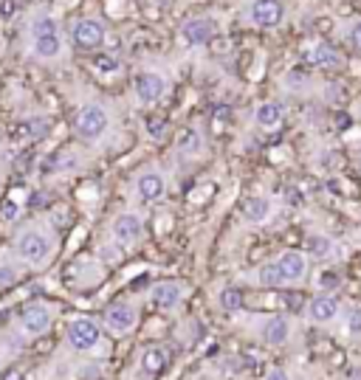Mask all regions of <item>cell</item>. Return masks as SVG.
<instances>
[{
  "label": "cell",
  "mask_w": 361,
  "mask_h": 380,
  "mask_svg": "<svg viewBox=\"0 0 361 380\" xmlns=\"http://www.w3.org/2000/svg\"><path fill=\"white\" fill-rule=\"evenodd\" d=\"M178 150H181L184 155H195V153L201 150V136H198L195 130H181V136H178Z\"/></svg>",
  "instance_id": "cb8c5ba5"
},
{
  "label": "cell",
  "mask_w": 361,
  "mask_h": 380,
  "mask_svg": "<svg viewBox=\"0 0 361 380\" xmlns=\"http://www.w3.org/2000/svg\"><path fill=\"white\" fill-rule=\"evenodd\" d=\"M181 37L189 48H198V45H206L212 37H215V20L212 17H192L181 25Z\"/></svg>",
  "instance_id": "8992f818"
},
{
  "label": "cell",
  "mask_w": 361,
  "mask_h": 380,
  "mask_svg": "<svg viewBox=\"0 0 361 380\" xmlns=\"http://www.w3.org/2000/svg\"><path fill=\"white\" fill-rule=\"evenodd\" d=\"M161 130H164V121H150V136H153V138H161V136H164Z\"/></svg>",
  "instance_id": "1f68e13d"
},
{
  "label": "cell",
  "mask_w": 361,
  "mask_h": 380,
  "mask_svg": "<svg viewBox=\"0 0 361 380\" xmlns=\"http://www.w3.org/2000/svg\"><path fill=\"white\" fill-rule=\"evenodd\" d=\"M45 130H48V121H42V119H34V121L20 124V133L25 138H40V136H45Z\"/></svg>",
  "instance_id": "d4e9b609"
},
{
  "label": "cell",
  "mask_w": 361,
  "mask_h": 380,
  "mask_svg": "<svg viewBox=\"0 0 361 380\" xmlns=\"http://www.w3.org/2000/svg\"><path fill=\"white\" fill-rule=\"evenodd\" d=\"M164 93H167V79H164L161 73L147 71V73H138V76H136V96H138L144 105L158 102Z\"/></svg>",
  "instance_id": "9c48e42d"
},
{
  "label": "cell",
  "mask_w": 361,
  "mask_h": 380,
  "mask_svg": "<svg viewBox=\"0 0 361 380\" xmlns=\"http://www.w3.org/2000/svg\"><path fill=\"white\" fill-rule=\"evenodd\" d=\"M17 321H20V330L23 333H28V336H42V333H48V327H51V321H54V316H51V310L45 307V304H25L23 310H20V316H17Z\"/></svg>",
  "instance_id": "277c9868"
},
{
  "label": "cell",
  "mask_w": 361,
  "mask_h": 380,
  "mask_svg": "<svg viewBox=\"0 0 361 380\" xmlns=\"http://www.w3.org/2000/svg\"><path fill=\"white\" fill-rule=\"evenodd\" d=\"M271 211V203L266 197H249L246 206H243V214L249 217V222H263Z\"/></svg>",
  "instance_id": "44dd1931"
},
{
  "label": "cell",
  "mask_w": 361,
  "mask_h": 380,
  "mask_svg": "<svg viewBox=\"0 0 361 380\" xmlns=\"http://www.w3.org/2000/svg\"><path fill=\"white\" fill-rule=\"evenodd\" d=\"M136 191H138V197H141L144 203H155V200L164 197L167 181H164L161 172H144V175L138 178V184H136Z\"/></svg>",
  "instance_id": "5bb4252c"
},
{
  "label": "cell",
  "mask_w": 361,
  "mask_h": 380,
  "mask_svg": "<svg viewBox=\"0 0 361 380\" xmlns=\"http://www.w3.org/2000/svg\"><path fill=\"white\" fill-rule=\"evenodd\" d=\"M144 237V222L138 214H119L113 220V239L122 245H133Z\"/></svg>",
  "instance_id": "52a82bcc"
},
{
  "label": "cell",
  "mask_w": 361,
  "mask_h": 380,
  "mask_svg": "<svg viewBox=\"0 0 361 380\" xmlns=\"http://www.w3.org/2000/svg\"><path fill=\"white\" fill-rule=\"evenodd\" d=\"M93 68L102 71V73H113V71H119V62L113 57H96L93 59Z\"/></svg>",
  "instance_id": "83f0119b"
},
{
  "label": "cell",
  "mask_w": 361,
  "mask_h": 380,
  "mask_svg": "<svg viewBox=\"0 0 361 380\" xmlns=\"http://www.w3.org/2000/svg\"><path fill=\"white\" fill-rule=\"evenodd\" d=\"M345 327H348V333H350L353 338H359L361 336V307H350V310L345 313Z\"/></svg>",
  "instance_id": "484cf974"
},
{
  "label": "cell",
  "mask_w": 361,
  "mask_h": 380,
  "mask_svg": "<svg viewBox=\"0 0 361 380\" xmlns=\"http://www.w3.org/2000/svg\"><path fill=\"white\" fill-rule=\"evenodd\" d=\"M350 42H353V48L361 54V20L353 23V28H350Z\"/></svg>",
  "instance_id": "4dcf8cb0"
},
{
  "label": "cell",
  "mask_w": 361,
  "mask_h": 380,
  "mask_svg": "<svg viewBox=\"0 0 361 380\" xmlns=\"http://www.w3.org/2000/svg\"><path fill=\"white\" fill-rule=\"evenodd\" d=\"M136 324H138V310L133 304H127V302H116V304H110L105 310V327L110 333H116V336L130 333Z\"/></svg>",
  "instance_id": "5b68a950"
},
{
  "label": "cell",
  "mask_w": 361,
  "mask_h": 380,
  "mask_svg": "<svg viewBox=\"0 0 361 380\" xmlns=\"http://www.w3.org/2000/svg\"><path fill=\"white\" fill-rule=\"evenodd\" d=\"M181 296H184V287L178 282H158L153 287V293H150V299H153V304L158 310H172L181 302Z\"/></svg>",
  "instance_id": "9a60e30c"
},
{
  "label": "cell",
  "mask_w": 361,
  "mask_h": 380,
  "mask_svg": "<svg viewBox=\"0 0 361 380\" xmlns=\"http://www.w3.org/2000/svg\"><path fill=\"white\" fill-rule=\"evenodd\" d=\"M260 338L268 347H285L291 341V324H288V319H283V316L266 319L263 327H260Z\"/></svg>",
  "instance_id": "8fae6325"
},
{
  "label": "cell",
  "mask_w": 361,
  "mask_h": 380,
  "mask_svg": "<svg viewBox=\"0 0 361 380\" xmlns=\"http://www.w3.org/2000/svg\"><path fill=\"white\" fill-rule=\"evenodd\" d=\"M254 121L266 130H274L280 121H283V105L280 102H263L257 110H254Z\"/></svg>",
  "instance_id": "e0dca14e"
},
{
  "label": "cell",
  "mask_w": 361,
  "mask_h": 380,
  "mask_svg": "<svg viewBox=\"0 0 361 380\" xmlns=\"http://www.w3.org/2000/svg\"><path fill=\"white\" fill-rule=\"evenodd\" d=\"M17 214H20V206H17V200H6L3 203V211H0V217H3V222H14L17 220Z\"/></svg>",
  "instance_id": "f1b7e54d"
},
{
  "label": "cell",
  "mask_w": 361,
  "mask_h": 380,
  "mask_svg": "<svg viewBox=\"0 0 361 380\" xmlns=\"http://www.w3.org/2000/svg\"><path fill=\"white\" fill-rule=\"evenodd\" d=\"M280 271L285 276V285H300L308 276V256L300 251H283L280 254Z\"/></svg>",
  "instance_id": "ba28073f"
},
{
  "label": "cell",
  "mask_w": 361,
  "mask_h": 380,
  "mask_svg": "<svg viewBox=\"0 0 361 380\" xmlns=\"http://www.w3.org/2000/svg\"><path fill=\"white\" fill-rule=\"evenodd\" d=\"M268 380H288V372H285V369H271V372H268Z\"/></svg>",
  "instance_id": "d6a6232c"
},
{
  "label": "cell",
  "mask_w": 361,
  "mask_h": 380,
  "mask_svg": "<svg viewBox=\"0 0 361 380\" xmlns=\"http://www.w3.org/2000/svg\"><path fill=\"white\" fill-rule=\"evenodd\" d=\"M31 31H34V37H40V34H57V20H51V17H40V20H34Z\"/></svg>",
  "instance_id": "4316f807"
},
{
  "label": "cell",
  "mask_w": 361,
  "mask_h": 380,
  "mask_svg": "<svg viewBox=\"0 0 361 380\" xmlns=\"http://www.w3.org/2000/svg\"><path fill=\"white\" fill-rule=\"evenodd\" d=\"M311 62L319 65V68H339V65H342V57H339V51H336L333 45L319 42V45L311 51Z\"/></svg>",
  "instance_id": "ac0fdd59"
},
{
  "label": "cell",
  "mask_w": 361,
  "mask_h": 380,
  "mask_svg": "<svg viewBox=\"0 0 361 380\" xmlns=\"http://www.w3.org/2000/svg\"><path fill=\"white\" fill-rule=\"evenodd\" d=\"M3 380H23V375H20V372H6V378Z\"/></svg>",
  "instance_id": "836d02e7"
},
{
  "label": "cell",
  "mask_w": 361,
  "mask_h": 380,
  "mask_svg": "<svg viewBox=\"0 0 361 380\" xmlns=\"http://www.w3.org/2000/svg\"><path fill=\"white\" fill-rule=\"evenodd\" d=\"M34 51H37V57H42V59H54V57L62 51L59 31H57V34H40V37H34Z\"/></svg>",
  "instance_id": "d6986e66"
},
{
  "label": "cell",
  "mask_w": 361,
  "mask_h": 380,
  "mask_svg": "<svg viewBox=\"0 0 361 380\" xmlns=\"http://www.w3.org/2000/svg\"><path fill=\"white\" fill-rule=\"evenodd\" d=\"M251 20L263 28H271L283 20V3L280 0H254L251 6Z\"/></svg>",
  "instance_id": "4fadbf2b"
},
{
  "label": "cell",
  "mask_w": 361,
  "mask_h": 380,
  "mask_svg": "<svg viewBox=\"0 0 361 380\" xmlns=\"http://www.w3.org/2000/svg\"><path fill=\"white\" fill-rule=\"evenodd\" d=\"M73 42H76L79 48H85V51L99 48V45L105 42V28H102V23H99V20H79V23L73 25Z\"/></svg>",
  "instance_id": "30bf717a"
},
{
  "label": "cell",
  "mask_w": 361,
  "mask_h": 380,
  "mask_svg": "<svg viewBox=\"0 0 361 380\" xmlns=\"http://www.w3.org/2000/svg\"><path fill=\"white\" fill-rule=\"evenodd\" d=\"M17 282V271L11 265H0V287H8Z\"/></svg>",
  "instance_id": "f546056e"
},
{
  "label": "cell",
  "mask_w": 361,
  "mask_h": 380,
  "mask_svg": "<svg viewBox=\"0 0 361 380\" xmlns=\"http://www.w3.org/2000/svg\"><path fill=\"white\" fill-rule=\"evenodd\" d=\"M105 130H107V113H105V107H99V105H85V107L76 113V133H79L82 138L96 141V138L105 136Z\"/></svg>",
  "instance_id": "3957f363"
},
{
  "label": "cell",
  "mask_w": 361,
  "mask_h": 380,
  "mask_svg": "<svg viewBox=\"0 0 361 380\" xmlns=\"http://www.w3.org/2000/svg\"><path fill=\"white\" fill-rule=\"evenodd\" d=\"M138 364H141V372L144 375H161L167 369V364H170V355H167L164 347H150V350L141 352V361Z\"/></svg>",
  "instance_id": "2e32d148"
},
{
  "label": "cell",
  "mask_w": 361,
  "mask_h": 380,
  "mask_svg": "<svg viewBox=\"0 0 361 380\" xmlns=\"http://www.w3.org/2000/svg\"><path fill=\"white\" fill-rule=\"evenodd\" d=\"M218 304L226 310V313H237L243 307V293L237 287H223L220 296H218Z\"/></svg>",
  "instance_id": "603a6c76"
},
{
  "label": "cell",
  "mask_w": 361,
  "mask_h": 380,
  "mask_svg": "<svg viewBox=\"0 0 361 380\" xmlns=\"http://www.w3.org/2000/svg\"><path fill=\"white\" fill-rule=\"evenodd\" d=\"M257 282H260L263 287H283V285H285V276H283V271H280V262L274 259V262L260 265V271H257Z\"/></svg>",
  "instance_id": "ffe728a7"
},
{
  "label": "cell",
  "mask_w": 361,
  "mask_h": 380,
  "mask_svg": "<svg viewBox=\"0 0 361 380\" xmlns=\"http://www.w3.org/2000/svg\"><path fill=\"white\" fill-rule=\"evenodd\" d=\"M51 237L40 228H25L20 237H17V256L23 262H31V265H40L51 256Z\"/></svg>",
  "instance_id": "6da1fadb"
},
{
  "label": "cell",
  "mask_w": 361,
  "mask_h": 380,
  "mask_svg": "<svg viewBox=\"0 0 361 380\" xmlns=\"http://www.w3.org/2000/svg\"><path fill=\"white\" fill-rule=\"evenodd\" d=\"M65 338H68L71 350H76V352H90V350L99 347L102 330H99V324L90 321V319H73V321L68 324V330H65Z\"/></svg>",
  "instance_id": "7a4b0ae2"
},
{
  "label": "cell",
  "mask_w": 361,
  "mask_h": 380,
  "mask_svg": "<svg viewBox=\"0 0 361 380\" xmlns=\"http://www.w3.org/2000/svg\"><path fill=\"white\" fill-rule=\"evenodd\" d=\"M305 245H308V254H311L314 259H328V256L333 254V239L325 237V234H311Z\"/></svg>",
  "instance_id": "7402d4cb"
},
{
  "label": "cell",
  "mask_w": 361,
  "mask_h": 380,
  "mask_svg": "<svg viewBox=\"0 0 361 380\" xmlns=\"http://www.w3.org/2000/svg\"><path fill=\"white\" fill-rule=\"evenodd\" d=\"M336 316H339V302L333 296H316V299H311L308 319L314 324H331V321H336Z\"/></svg>",
  "instance_id": "7c38bea8"
}]
</instances>
